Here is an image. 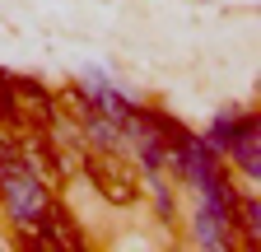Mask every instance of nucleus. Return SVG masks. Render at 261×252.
Wrapping results in <instances>:
<instances>
[{
  "label": "nucleus",
  "mask_w": 261,
  "mask_h": 252,
  "mask_svg": "<svg viewBox=\"0 0 261 252\" xmlns=\"http://www.w3.org/2000/svg\"><path fill=\"white\" fill-rule=\"evenodd\" d=\"M80 173L93 182V192L103 201H112V206H136L140 201V178H136L130 159L117 145H84Z\"/></svg>",
  "instance_id": "f257e3e1"
},
{
  "label": "nucleus",
  "mask_w": 261,
  "mask_h": 252,
  "mask_svg": "<svg viewBox=\"0 0 261 252\" xmlns=\"http://www.w3.org/2000/svg\"><path fill=\"white\" fill-rule=\"evenodd\" d=\"M14 159L38 178L47 192H61L65 187V168H61V154L51 145L47 131H33V126H23V131H14Z\"/></svg>",
  "instance_id": "f03ea898"
},
{
  "label": "nucleus",
  "mask_w": 261,
  "mask_h": 252,
  "mask_svg": "<svg viewBox=\"0 0 261 252\" xmlns=\"http://www.w3.org/2000/svg\"><path fill=\"white\" fill-rule=\"evenodd\" d=\"M47 131L51 126V93L38 84V80H19L10 75V131Z\"/></svg>",
  "instance_id": "7ed1b4c3"
},
{
  "label": "nucleus",
  "mask_w": 261,
  "mask_h": 252,
  "mask_svg": "<svg viewBox=\"0 0 261 252\" xmlns=\"http://www.w3.org/2000/svg\"><path fill=\"white\" fill-rule=\"evenodd\" d=\"M42 229H47V238H51V247L56 252H65V247H70V252H80L84 247V234H80V224H75V219H70V210H65L56 196H47V206H42Z\"/></svg>",
  "instance_id": "20e7f679"
},
{
  "label": "nucleus",
  "mask_w": 261,
  "mask_h": 252,
  "mask_svg": "<svg viewBox=\"0 0 261 252\" xmlns=\"http://www.w3.org/2000/svg\"><path fill=\"white\" fill-rule=\"evenodd\" d=\"M0 126H10V75H0Z\"/></svg>",
  "instance_id": "39448f33"
}]
</instances>
